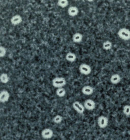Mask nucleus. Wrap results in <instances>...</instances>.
I'll use <instances>...</instances> for the list:
<instances>
[{
	"mask_svg": "<svg viewBox=\"0 0 130 140\" xmlns=\"http://www.w3.org/2000/svg\"><path fill=\"white\" fill-rule=\"evenodd\" d=\"M123 112L124 114L126 116L130 115V106H125L123 108Z\"/></svg>",
	"mask_w": 130,
	"mask_h": 140,
	"instance_id": "aec40b11",
	"label": "nucleus"
},
{
	"mask_svg": "<svg viewBox=\"0 0 130 140\" xmlns=\"http://www.w3.org/2000/svg\"><path fill=\"white\" fill-rule=\"evenodd\" d=\"M118 34L120 38L124 40H128L130 39V31L128 29L124 28L120 29Z\"/></svg>",
	"mask_w": 130,
	"mask_h": 140,
	"instance_id": "20e7f679",
	"label": "nucleus"
},
{
	"mask_svg": "<svg viewBox=\"0 0 130 140\" xmlns=\"http://www.w3.org/2000/svg\"><path fill=\"white\" fill-rule=\"evenodd\" d=\"M56 94L59 97H62L66 95V91L65 89L63 87L59 88L57 89Z\"/></svg>",
	"mask_w": 130,
	"mask_h": 140,
	"instance_id": "2eb2a0df",
	"label": "nucleus"
},
{
	"mask_svg": "<svg viewBox=\"0 0 130 140\" xmlns=\"http://www.w3.org/2000/svg\"><path fill=\"white\" fill-rule=\"evenodd\" d=\"M69 4V1L67 0H59L57 2L58 5L63 8L67 7Z\"/></svg>",
	"mask_w": 130,
	"mask_h": 140,
	"instance_id": "f3484780",
	"label": "nucleus"
},
{
	"mask_svg": "<svg viewBox=\"0 0 130 140\" xmlns=\"http://www.w3.org/2000/svg\"><path fill=\"white\" fill-rule=\"evenodd\" d=\"M78 69L81 74L85 75H89L92 71L90 66L85 63L81 64L79 67Z\"/></svg>",
	"mask_w": 130,
	"mask_h": 140,
	"instance_id": "f03ea898",
	"label": "nucleus"
},
{
	"mask_svg": "<svg viewBox=\"0 0 130 140\" xmlns=\"http://www.w3.org/2000/svg\"><path fill=\"white\" fill-rule=\"evenodd\" d=\"M6 53V50L5 48L2 46L0 47V57H3L5 56Z\"/></svg>",
	"mask_w": 130,
	"mask_h": 140,
	"instance_id": "412c9836",
	"label": "nucleus"
},
{
	"mask_svg": "<svg viewBox=\"0 0 130 140\" xmlns=\"http://www.w3.org/2000/svg\"><path fill=\"white\" fill-rule=\"evenodd\" d=\"M83 36L80 33L76 32L74 34L72 37V40L73 42L76 43H80L82 41Z\"/></svg>",
	"mask_w": 130,
	"mask_h": 140,
	"instance_id": "9b49d317",
	"label": "nucleus"
},
{
	"mask_svg": "<svg viewBox=\"0 0 130 140\" xmlns=\"http://www.w3.org/2000/svg\"><path fill=\"white\" fill-rule=\"evenodd\" d=\"M81 92L84 95H90L93 94L94 89L90 85H85L82 88Z\"/></svg>",
	"mask_w": 130,
	"mask_h": 140,
	"instance_id": "1a4fd4ad",
	"label": "nucleus"
},
{
	"mask_svg": "<svg viewBox=\"0 0 130 140\" xmlns=\"http://www.w3.org/2000/svg\"><path fill=\"white\" fill-rule=\"evenodd\" d=\"M67 83L66 79L63 77H57L53 79L52 81L53 86L56 88L63 87Z\"/></svg>",
	"mask_w": 130,
	"mask_h": 140,
	"instance_id": "f257e3e1",
	"label": "nucleus"
},
{
	"mask_svg": "<svg viewBox=\"0 0 130 140\" xmlns=\"http://www.w3.org/2000/svg\"><path fill=\"white\" fill-rule=\"evenodd\" d=\"M73 109L78 113L83 114L85 111V108L81 103L78 101L73 102L72 104Z\"/></svg>",
	"mask_w": 130,
	"mask_h": 140,
	"instance_id": "39448f33",
	"label": "nucleus"
},
{
	"mask_svg": "<svg viewBox=\"0 0 130 140\" xmlns=\"http://www.w3.org/2000/svg\"><path fill=\"white\" fill-rule=\"evenodd\" d=\"M62 117L61 115H57L55 116L53 119V122L56 124L61 123L62 120Z\"/></svg>",
	"mask_w": 130,
	"mask_h": 140,
	"instance_id": "6ab92c4d",
	"label": "nucleus"
},
{
	"mask_svg": "<svg viewBox=\"0 0 130 140\" xmlns=\"http://www.w3.org/2000/svg\"><path fill=\"white\" fill-rule=\"evenodd\" d=\"M108 123V119L106 117L101 115L98 117L97 119V124L100 128H105L107 126Z\"/></svg>",
	"mask_w": 130,
	"mask_h": 140,
	"instance_id": "7ed1b4c3",
	"label": "nucleus"
},
{
	"mask_svg": "<svg viewBox=\"0 0 130 140\" xmlns=\"http://www.w3.org/2000/svg\"><path fill=\"white\" fill-rule=\"evenodd\" d=\"M112 46L111 43L109 41H106L104 42L103 44V48L106 50L110 49Z\"/></svg>",
	"mask_w": 130,
	"mask_h": 140,
	"instance_id": "a211bd4d",
	"label": "nucleus"
},
{
	"mask_svg": "<svg viewBox=\"0 0 130 140\" xmlns=\"http://www.w3.org/2000/svg\"><path fill=\"white\" fill-rule=\"evenodd\" d=\"M0 79L1 82L2 83L6 84L8 82L9 78L7 74L4 73L1 75Z\"/></svg>",
	"mask_w": 130,
	"mask_h": 140,
	"instance_id": "dca6fc26",
	"label": "nucleus"
},
{
	"mask_svg": "<svg viewBox=\"0 0 130 140\" xmlns=\"http://www.w3.org/2000/svg\"><path fill=\"white\" fill-rule=\"evenodd\" d=\"M22 21V19L20 15H16L13 16L11 19L12 23L16 25L20 23Z\"/></svg>",
	"mask_w": 130,
	"mask_h": 140,
	"instance_id": "4468645a",
	"label": "nucleus"
},
{
	"mask_svg": "<svg viewBox=\"0 0 130 140\" xmlns=\"http://www.w3.org/2000/svg\"><path fill=\"white\" fill-rule=\"evenodd\" d=\"M10 95L7 90H3L1 91L0 93V102L4 103L8 101L9 99Z\"/></svg>",
	"mask_w": 130,
	"mask_h": 140,
	"instance_id": "6e6552de",
	"label": "nucleus"
},
{
	"mask_svg": "<svg viewBox=\"0 0 130 140\" xmlns=\"http://www.w3.org/2000/svg\"><path fill=\"white\" fill-rule=\"evenodd\" d=\"M53 135V132L51 129L49 128H45L42 130L41 132L42 137L45 139L51 138Z\"/></svg>",
	"mask_w": 130,
	"mask_h": 140,
	"instance_id": "0eeeda50",
	"label": "nucleus"
},
{
	"mask_svg": "<svg viewBox=\"0 0 130 140\" xmlns=\"http://www.w3.org/2000/svg\"><path fill=\"white\" fill-rule=\"evenodd\" d=\"M79 13L78 8L75 6L70 7L68 10V15L74 17L77 15Z\"/></svg>",
	"mask_w": 130,
	"mask_h": 140,
	"instance_id": "9d476101",
	"label": "nucleus"
},
{
	"mask_svg": "<svg viewBox=\"0 0 130 140\" xmlns=\"http://www.w3.org/2000/svg\"><path fill=\"white\" fill-rule=\"evenodd\" d=\"M85 109L88 111H92L95 107V103L92 99H88L85 100L84 103Z\"/></svg>",
	"mask_w": 130,
	"mask_h": 140,
	"instance_id": "423d86ee",
	"label": "nucleus"
},
{
	"mask_svg": "<svg viewBox=\"0 0 130 140\" xmlns=\"http://www.w3.org/2000/svg\"><path fill=\"white\" fill-rule=\"evenodd\" d=\"M121 78L118 74H116L112 75L110 77V80L111 82L113 84H117L120 82Z\"/></svg>",
	"mask_w": 130,
	"mask_h": 140,
	"instance_id": "f8f14e48",
	"label": "nucleus"
},
{
	"mask_svg": "<svg viewBox=\"0 0 130 140\" xmlns=\"http://www.w3.org/2000/svg\"><path fill=\"white\" fill-rule=\"evenodd\" d=\"M65 59L68 61L73 63L76 60V56L74 53L72 52H69L66 54L65 56Z\"/></svg>",
	"mask_w": 130,
	"mask_h": 140,
	"instance_id": "ddd939ff",
	"label": "nucleus"
}]
</instances>
